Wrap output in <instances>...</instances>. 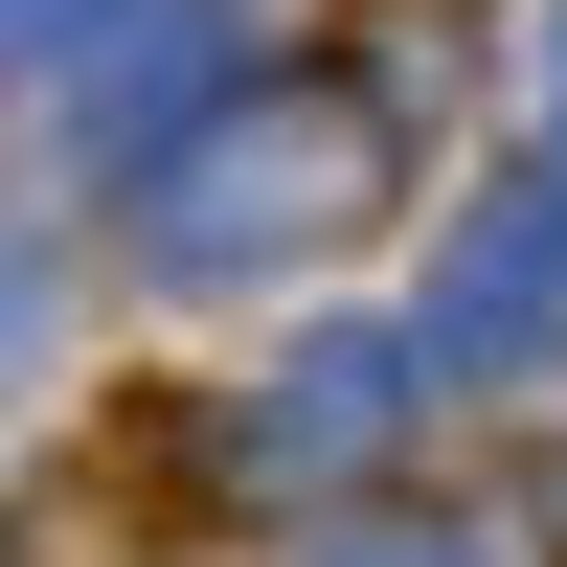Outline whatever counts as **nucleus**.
<instances>
[{
  "label": "nucleus",
  "instance_id": "f257e3e1",
  "mask_svg": "<svg viewBox=\"0 0 567 567\" xmlns=\"http://www.w3.org/2000/svg\"><path fill=\"white\" fill-rule=\"evenodd\" d=\"M363 205H386V114H363V91H227V114L136 182V250H159L182 296H227V272L363 250Z\"/></svg>",
  "mask_w": 567,
  "mask_h": 567
},
{
  "label": "nucleus",
  "instance_id": "f03ea898",
  "mask_svg": "<svg viewBox=\"0 0 567 567\" xmlns=\"http://www.w3.org/2000/svg\"><path fill=\"white\" fill-rule=\"evenodd\" d=\"M523 341H567V159H523L454 250V363H523Z\"/></svg>",
  "mask_w": 567,
  "mask_h": 567
},
{
  "label": "nucleus",
  "instance_id": "7ed1b4c3",
  "mask_svg": "<svg viewBox=\"0 0 567 567\" xmlns=\"http://www.w3.org/2000/svg\"><path fill=\"white\" fill-rule=\"evenodd\" d=\"M23 363H45V250L0 227V386H23Z\"/></svg>",
  "mask_w": 567,
  "mask_h": 567
},
{
  "label": "nucleus",
  "instance_id": "20e7f679",
  "mask_svg": "<svg viewBox=\"0 0 567 567\" xmlns=\"http://www.w3.org/2000/svg\"><path fill=\"white\" fill-rule=\"evenodd\" d=\"M91 23H114V0H0V45H91Z\"/></svg>",
  "mask_w": 567,
  "mask_h": 567
},
{
  "label": "nucleus",
  "instance_id": "39448f33",
  "mask_svg": "<svg viewBox=\"0 0 567 567\" xmlns=\"http://www.w3.org/2000/svg\"><path fill=\"white\" fill-rule=\"evenodd\" d=\"M363 567H386V545H363Z\"/></svg>",
  "mask_w": 567,
  "mask_h": 567
}]
</instances>
